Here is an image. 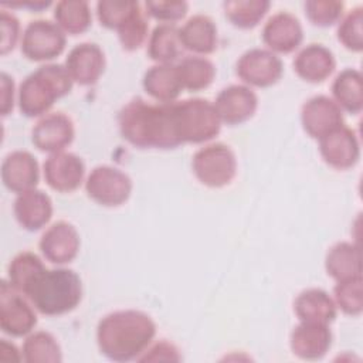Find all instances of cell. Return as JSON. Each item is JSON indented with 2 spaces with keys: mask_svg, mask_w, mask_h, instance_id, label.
Returning a JSON list of instances; mask_svg holds the SVG:
<instances>
[{
  "mask_svg": "<svg viewBox=\"0 0 363 363\" xmlns=\"http://www.w3.org/2000/svg\"><path fill=\"white\" fill-rule=\"evenodd\" d=\"M306 18L318 27H330L340 21L345 4L337 0H308L303 4Z\"/></svg>",
  "mask_w": 363,
  "mask_h": 363,
  "instance_id": "37",
  "label": "cell"
},
{
  "mask_svg": "<svg viewBox=\"0 0 363 363\" xmlns=\"http://www.w3.org/2000/svg\"><path fill=\"white\" fill-rule=\"evenodd\" d=\"M55 24L67 34L85 33L92 24L89 4L84 0H61L54 9Z\"/></svg>",
  "mask_w": 363,
  "mask_h": 363,
  "instance_id": "29",
  "label": "cell"
},
{
  "mask_svg": "<svg viewBox=\"0 0 363 363\" xmlns=\"http://www.w3.org/2000/svg\"><path fill=\"white\" fill-rule=\"evenodd\" d=\"M180 41L183 48L197 54L207 55L216 51L218 37L216 23L204 14L190 17L182 28H179Z\"/></svg>",
  "mask_w": 363,
  "mask_h": 363,
  "instance_id": "24",
  "label": "cell"
},
{
  "mask_svg": "<svg viewBox=\"0 0 363 363\" xmlns=\"http://www.w3.org/2000/svg\"><path fill=\"white\" fill-rule=\"evenodd\" d=\"M38 245L47 261L64 265L78 255L81 240L77 228L71 223L61 220L44 231Z\"/></svg>",
  "mask_w": 363,
  "mask_h": 363,
  "instance_id": "16",
  "label": "cell"
},
{
  "mask_svg": "<svg viewBox=\"0 0 363 363\" xmlns=\"http://www.w3.org/2000/svg\"><path fill=\"white\" fill-rule=\"evenodd\" d=\"M143 89L160 104L174 102L183 91L177 65L156 64L143 75Z\"/></svg>",
  "mask_w": 363,
  "mask_h": 363,
  "instance_id": "23",
  "label": "cell"
},
{
  "mask_svg": "<svg viewBox=\"0 0 363 363\" xmlns=\"http://www.w3.org/2000/svg\"><path fill=\"white\" fill-rule=\"evenodd\" d=\"M363 9L350 10L337 26V40L350 51L360 52L363 50Z\"/></svg>",
  "mask_w": 363,
  "mask_h": 363,
  "instance_id": "36",
  "label": "cell"
},
{
  "mask_svg": "<svg viewBox=\"0 0 363 363\" xmlns=\"http://www.w3.org/2000/svg\"><path fill=\"white\" fill-rule=\"evenodd\" d=\"M139 9L140 4L138 1L101 0L96 3V17L101 26L109 30H118Z\"/></svg>",
  "mask_w": 363,
  "mask_h": 363,
  "instance_id": "34",
  "label": "cell"
},
{
  "mask_svg": "<svg viewBox=\"0 0 363 363\" xmlns=\"http://www.w3.org/2000/svg\"><path fill=\"white\" fill-rule=\"evenodd\" d=\"M85 177L84 160L71 152L51 153L44 162V179L47 184L60 193L77 190Z\"/></svg>",
  "mask_w": 363,
  "mask_h": 363,
  "instance_id": "13",
  "label": "cell"
},
{
  "mask_svg": "<svg viewBox=\"0 0 363 363\" xmlns=\"http://www.w3.org/2000/svg\"><path fill=\"white\" fill-rule=\"evenodd\" d=\"M0 112L3 116H7L14 106V81L7 72H1L0 75Z\"/></svg>",
  "mask_w": 363,
  "mask_h": 363,
  "instance_id": "42",
  "label": "cell"
},
{
  "mask_svg": "<svg viewBox=\"0 0 363 363\" xmlns=\"http://www.w3.org/2000/svg\"><path fill=\"white\" fill-rule=\"evenodd\" d=\"M147 30H149L147 21L143 16L142 9H139L116 30L122 48L126 51L139 50L146 41Z\"/></svg>",
  "mask_w": 363,
  "mask_h": 363,
  "instance_id": "38",
  "label": "cell"
},
{
  "mask_svg": "<svg viewBox=\"0 0 363 363\" xmlns=\"http://www.w3.org/2000/svg\"><path fill=\"white\" fill-rule=\"evenodd\" d=\"M44 269L45 265L37 254L31 251L18 252L9 264V282L16 291L24 295L28 285Z\"/></svg>",
  "mask_w": 363,
  "mask_h": 363,
  "instance_id": "33",
  "label": "cell"
},
{
  "mask_svg": "<svg viewBox=\"0 0 363 363\" xmlns=\"http://www.w3.org/2000/svg\"><path fill=\"white\" fill-rule=\"evenodd\" d=\"M24 296L40 313L58 316L78 306L82 299V282L72 269L45 268L28 285Z\"/></svg>",
  "mask_w": 363,
  "mask_h": 363,
  "instance_id": "3",
  "label": "cell"
},
{
  "mask_svg": "<svg viewBox=\"0 0 363 363\" xmlns=\"http://www.w3.org/2000/svg\"><path fill=\"white\" fill-rule=\"evenodd\" d=\"M267 0H230L223 4L227 20L238 28H254L269 10Z\"/></svg>",
  "mask_w": 363,
  "mask_h": 363,
  "instance_id": "32",
  "label": "cell"
},
{
  "mask_svg": "<svg viewBox=\"0 0 363 363\" xmlns=\"http://www.w3.org/2000/svg\"><path fill=\"white\" fill-rule=\"evenodd\" d=\"M332 330L328 323L305 322L294 328L289 337L291 350L303 360L322 359L332 346Z\"/></svg>",
  "mask_w": 363,
  "mask_h": 363,
  "instance_id": "17",
  "label": "cell"
},
{
  "mask_svg": "<svg viewBox=\"0 0 363 363\" xmlns=\"http://www.w3.org/2000/svg\"><path fill=\"white\" fill-rule=\"evenodd\" d=\"M65 33L50 20H34L21 35V52L30 61H50L65 48Z\"/></svg>",
  "mask_w": 363,
  "mask_h": 363,
  "instance_id": "8",
  "label": "cell"
},
{
  "mask_svg": "<svg viewBox=\"0 0 363 363\" xmlns=\"http://www.w3.org/2000/svg\"><path fill=\"white\" fill-rule=\"evenodd\" d=\"M122 138L139 149H174L182 145L174 125L173 102L149 104L133 98L118 113Z\"/></svg>",
  "mask_w": 363,
  "mask_h": 363,
  "instance_id": "1",
  "label": "cell"
},
{
  "mask_svg": "<svg viewBox=\"0 0 363 363\" xmlns=\"http://www.w3.org/2000/svg\"><path fill=\"white\" fill-rule=\"evenodd\" d=\"M333 101L340 109L357 115L363 109V78L360 71L346 68L340 71L332 84Z\"/></svg>",
  "mask_w": 363,
  "mask_h": 363,
  "instance_id": "27",
  "label": "cell"
},
{
  "mask_svg": "<svg viewBox=\"0 0 363 363\" xmlns=\"http://www.w3.org/2000/svg\"><path fill=\"white\" fill-rule=\"evenodd\" d=\"M74 136L75 128L72 119L62 112H54L44 115L34 125L31 142L41 152L57 153L69 146Z\"/></svg>",
  "mask_w": 363,
  "mask_h": 363,
  "instance_id": "14",
  "label": "cell"
},
{
  "mask_svg": "<svg viewBox=\"0 0 363 363\" xmlns=\"http://www.w3.org/2000/svg\"><path fill=\"white\" fill-rule=\"evenodd\" d=\"M21 354L27 363H60L62 360L57 339L45 330L28 335L23 343Z\"/></svg>",
  "mask_w": 363,
  "mask_h": 363,
  "instance_id": "31",
  "label": "cell"
},
{
  "mask_svg": "<svg viewBox=\"0 0 363 363\" xmlns=\"http://www.w3.org/2000/svg\"><path fill=\"white\" fill-rule=\"evenodd\" d=\"M146 13L166 24H173L174 21L182 20L187 11L189 4L184 0H155L145 3Z\"/></svg>",
  "mask_w": 363,
  "mask_h": 363,
  "instance_id": "39",
  "label": "cell"
},
{
  "mask_svg": "<svg viewBox=\"0 0 363 363\" xmlns=\"http://www.w3.org/2000/svg\"><path fill=\"white\" fill-rule=\"evenodd\" d=\"M336 68L333 52L322 44H309L303 47L294 60V69L299 78L311 84H319L328 79Z\"/></svg>",
  "mask_w": 363,
  "mask_h": 363,
  "instance_id": "22",
  "label": "cell"
},
{
  "mask_svg": "<svg viewBox=\"0 0 363 363\" xmlns=\"http://www.w3.org/2000/svg\"><path fill=\"white\" fill-rule=\"evenodd\" d=\"M50 4H51V1H34V3L31 1V3H23V4H9V3H4L3 6H9V7H16V6H18V7H28V9L34 10V11H40L43 9H47Z\"/></svg>",
  "mask_w": 363,
  "mask_h": 363,
  "instance_id": "44",
  "label": "cell"
},
{
  "mask_svg": "<svg viewBox=\"0 0 363 363\" xmlns=\"http://www.w3.org/2000/svg\"><path fill=\"white\" fill-rule=\"evenodd\" d=\"M85 190L91 200L105 207L123 204L132 193L130 177L118 167L101 164L91 170L85 180Z\"/></svg>",
  "mask_w": 363,
  "mask_h": 363,
  "instance_id": "7",
  "label": "cell"
},
{
  "mask_svg": "<svg viewBox=\"0 0 363 363\" xmlns=\"http://www.w3.org/2000/svg\"><path fill=\"white\" fill-rule=\"evenodd\" d=\"M301 123L311 138L320 139L336 128L345 125L343 111L332 98L326 95H315L302 105Z\"/></svg>",
  "mask_w": 363,
  "mask_h": 363,
  "instance_id": "11",
  "label": "cell"
},
{
  "mask_svg": "<svg viewBox=\"0 0 363 363\" xmlns=\"http://www.w3.org/2000/svg\"><path fill=\"white\" fill-rule=\"evenodd\" d=\"M156 335L153 319L136 309L115 311L105 315L96 328L101 353L113 362L139 359Z\"/></svg>",
  "mask_w": 363,
  "mask_h": 363,
  "instance_id": "2",
  "label": "cell"
},
{
  "mask_svg": "<svg viewBox=\"0 0 363 363\" xmlns=\"http://www.w3.org/2000/svg\"><path fill=\"white\" fill-rule=\"evenodd\" d=\"M65 68L74 82L88 86L98 82L105 71V54L95 43L77 44L65 58Z\"/></svg>",
  "mask_w": 363,
  "mask_h": 363,
  "instance_id": "18",
  "label": "cell"
},
{
  "mask_svg": "<svg viewBox=\"0 0 363 363\" xmlns=\"http://www.w3.org/2000/svg\"><path fill=\"white\" fill-rule=\"evenodd\" d=\"M21 359H23V354L18 353L17 347L13 343L7 342L6 339H1V342H0V360H3V362H10V360L11 362H18Z\"/></svg>",
  "mask_w": 363,
  "mask_h": 363,
  "instance_id": "43",
  "label": "cell"
},
{
  "mask_svg": "<svg viewBox=\"0 0 363 363\" xmlns=\"http://www.w3.org/2000/svg\"><path fill=\"white\" fill-rule=\"evenodd\" d=\"M177 136L183 143H204L220 133L221 119L214 104L203 98L173 102Z\"/></svg>",
  "mask_w": 363,
  "mask_h": 363,
  "instance_id": "5",
  "label": "cell"
},
{
  "mask_svg": "<svg viewBox=\"0 0 363 363\" xmlns=\"http://www.w3.org/2000/svg\"><path fill=\"white\" fill-rule=\"evenodd\" d=\"M303 40V30L299 20L288 13L279 11L271 16L262 28V41L272 52L289 54Z\"/></svg>",
  "mask_w": 363,
  "mask_h": 363,
  "instance_id": "19",
  "label": "cell"
},
{
  "mask_svg": "<svg viewBox=\"0 0 363 363\" xmlns=\"http://www.w3.org/2000/svg\"><path fill=\"white\" fill-rule=\"evenodd\" d=\"M72 78L65 65L45 64L23 79L18 86V109L27 118L45 115L54 102L72 89Z\"/></svg>",
  "mask_w": 363,
  "mask_h": 363,
  "instance_id": "4",
  "label": "cell"
},
{
  "mask_svg": "<svg viewBox=\"0 0 363 363\" xmlns=\"http://www.w3.org/2000/svg\"><path fill=\"white\" fill-rule=\"evenodd\" d=\"M182 359L179 349L166 340H160L146 349L138 359L139 362H179Z\"/></svg>",
  "mask_w": 363,
  "mask_h": 363,
  "instance_id": "41",
  "label": "cell"
},
{
  "mask_svg": "<svg viewBox=\"0 0 363 363\" xmlns=\"http://www.w3.org/2000/svg\"><path fill=\"white\" fill-rule=\"evenodd\" d=\"M179 28L174 24L156 26L147 41V55L157 64H173L183 51Z\"/></svg>",
  "mask_w": 363,
  "mask_h": 363,
  "instance_id": "28",
  "label": "cell"
},
{
  "mask_svg": "<svg viewBox=\"0 0 363 363\" xmlns=\"http://www.w3.org/2000/svg\"><path fill=\"white\" fill-rule=\"evenodd\" d=\"M214 106L223 123L240 125L254 116L258 96L248 85L234 84L218 92Z\"/></svg>",
  "mask_w": 363,
  "mask_h": 363,
  "instance_id": "15",
  "label": "cell"
},
{
  "mask_svg": "<svg viewBox=\"0 0 363 363\" xmlns=\"http://www.w3.org/2000/svg\"><path fill=\"white\" fill-rule=\"evenodd\" d=\"M235 71L244 84L267 88L281 79L284 64L281 58L269 50L251 48L238 58Z\"/></svg>",
  "mask_w": 363,
  "mask_h": 363,
  "instance_id": "10",
  "label": "cell"
},
{
  "mask_svg": "<svg viewBox=\"0 0 363 363\" xmlns=\"http://www.w3.org/2000/svg\"><path fill=\"white\" fill-rule=\"evenodd\" d=\"M0 26H1L0 52H1V55H6L7 52L14 50V47L18 41L20 21L13 13L1 10V13H0Z\"/></svg>",
  "mask_w": 363,
  "mask_h": 363,
  "instance_id": "40",
  "label": "cell"
},
{
  "mask_svg": "<svg viewBox=\"0 0 363 363\" xmlns=\"http://www.w3.org/2000/svg\"><path fill=\"white\" fill-rule=\"evenodd\" d=\"M191 169L201 184L220 189L230 184L235 177L237 157L230 146L220 142L210 143L194 153Z\"/></svg>",
  "mask_w": 363,
  "mask_h": 363,
  "instance_id": "6",
  "label": "cell"
},
{
  "mask_svg": "<svg viewBox=\"0 0 363 363\" xmlns=\"http://www.w3.org/2000/svg\"><path fill=\"white\" fill-rule=\"evenodd\" d=\"M336 303L330 295L320 288L302 291L294 302V311L299 320L330 323L336 318Z\"/></svg>",
  "mask_w": 363,
  "mask_h": 363,
  "instance_id": "25",
  "label": "cell"
},
{
  "mask_svg": "<svg viewBox=\"0 0 363 363\" xmlns=\"http://www.w3.org/2000/svg\"><path fill=\"white\" fill-rule=\"evenodd\" d=\"M322 159L333 169L347 170L360 157V143L353 129L342 125L319 139Z\"/></svg>",
  "mask_w": 363,
  "mask_h": 363,
  "instance_id": "12",
  "label": "cell"
},
{
  "mask_svg": "<svg viewBox=\"0 0 363 363\" xmlns=\"http://www.w3.org/2000/svg\"><path fill=\"white\" fill-rule=\"evenodd\" d=\"M335 303L346 315L359 316L363 311L362 277L337 281L333 288Z\"/></svg>",
  "mask_w": 363,
  "mask_h": 363,
  "instance_id": "35",
  "label": "cell"
},
{
  "mask_svg": "<svg viewBox=\"0 0 363 363\" xmlns=\"http://www.w3.org/2000/svg\"><path fill=\"white\" fill-rule=\"evenodd\" d=\"M31 303V302H30ZM9 281L0 285V329L13 337L28 335L37 325L35 308Z\"/></svg>",
  "mask_w": 363,
  "mask_h": 363,
  "instance_id": "9",
  "label": "cell"
},
{
  "mask_svg": "<svg viewBox=\"0 0 363 363\" xmlns=\"http://www.w3.org/2000/svg\"><path fill=\"white\" fill-rule=\"evenodd\" d=\"M0 173L6 189L17 194L34 189L40 180L38 162L27 150H14L9 153L3 159Z\"/></svg>",
  "mask_w": 363,
  "mask_h": 363,
  "instance_id": "20",
  "label": "cell"
},
{
  "mask_svg": "<svg viewBox=\"0 0 363 363\" xmlns=\"http://www.w3.org/2000/svg\"><path fill=\"white\" fill-rule=\"evenodd\" d=\"M179 75L182 79L183 89L197 92L211 85L216 77L214 64L201 55L184 57L177 64Z\"/></svg>",
  "mask_w": 363,
  "mask_h": 363,
  "instance_id": "30",
  "label": "cell"
},
{
  "mask_svg": "<svg viewBox=\"0 0 363 363\" xmlns=\"http://www.w3.org/2000/svg\"><path fill=\"white\" fill-rule=\"evenodd\" d=\"M325 268L336 282L362 277V258L357 244L340 241L332 245L325 257Z\"/></svg>",
  "mask_w": 363,
  "mask_h": 363,
  "instance_id": "26",
  "label": "cell"
},
{
  "mask_svg": "<svg viewBox=\"0 0 363 363\" xmlns=\"http://www.w3.org/2000/svg\"><path fill=\"white\" fill-rule=\"evenodd\" d=\"M17 223L27 231H38L52 217V201L47 193L30 189L17 194L13 206Z\"/></svg>",
  "mask_w": 363,
  "mask_h": 363,
  "instance_id": "21",
  "label": "cell"
}]
</instances>
